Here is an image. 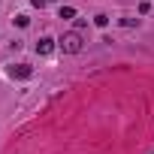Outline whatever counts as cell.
Masks as SVG:
<instances>
[{"mask_svg":"<svg viewBox=\"0 0 154 154\" xmlns=\"http://www.w3.org/2000/svg\"><path fill=\"white\" fill-rule=\"evenodd\" d=\"M9 75H12V79H30V75H33V66H30V63H15V66L9 69Z\"/></svg>","mask_w":154,"mask_h":154,"instance_id":"2","label":"cell"},{"mask_svg":"<svg viewBox=\"0 0 154 154\" xmlns=\"http://www.w3.org/2000/svg\"><path fill=\"white\" fill-rule=\"evenodd\" d=\"M54 51V39L51 36H39V42H36V54H51Z\"/></svg>","mask_w":154,"mask_h":154,"instance_id":"3","label":"cell"},{"mask_svg":"<svg viewBox=\"0 0 154 154\" xmlns=\"http://www.w3.org/2000/svg\"><path fill=\"white\" fill-rule=\"evenodd\" d=\"M60 18H75V9L72 6H60Z\"/></svg>","mask_w":154,"mask_h":154,"instance_id":"4","label":"cell"},{"mask_svg":"<svg viewBox=\"0 0 154 154\" xmlns=\"http://www.w3.org/2000/svg\"><path fill=\"white\" fill-rule=\"evenodd\" d=\"M57 45L63 48V54H79L82 51V33L79 30H69V33H63L57 39Z\"/></svg>","mask_w":154,"mask_h":154,"instance_id":"1","label":"cell"},{"mask_svg":"<svg viewBox=\"0 0 154 154\" xmlns=\"http://www.w3.org/2000/svg\"><path fill=\"white\" fill-rule=\"evenodd\" d=\"M12 21H15V24H18V27H27V24H30V18H27V15H15V18H12Z\"/></svg>","mask_w":154,"mask_h":154,"instance_id":"5","label":"cell"},{"mask_svg":"<svg viewBox=\"0 0 154 154\" xmlns=\"http://www.w3.org/2000/svg\"><path fill=\"white\" fill-rule=\"evenodd\" d=\"M30 3H33V6H39V9H42V6H45V3H48V0H30Z\"/></svg>","mask_w":154,"mask_h":154,"instance_id":"7","label":"cell"},{"mask_svg":"<svg viewBox=\"0 0 154 154\" xmlns=\"http://www.w3.org/2000/svg\"><path fill=\"white\" fill-rule=\"evenodd\" d=\"M94 24H97V27H106V24H109V15H94Z\"/></svg>","mask_w":154,"mask_h":154,"instance_id":"6","label":"cell"}]
</instances>
